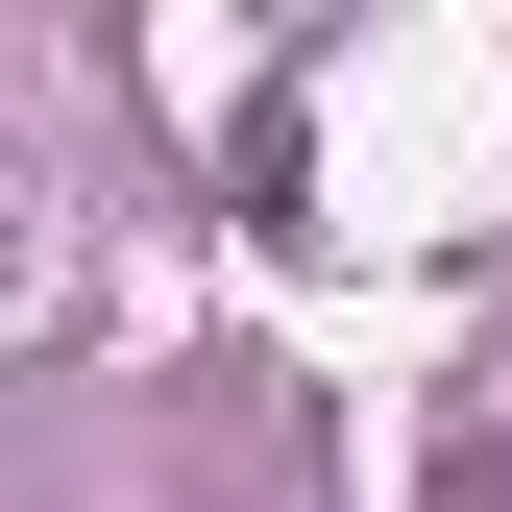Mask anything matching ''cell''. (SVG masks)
Masks as SVG:
<instances>
[{
  "label": "cell",
  "instance_id": "cell-1",
  "mask_svg": "<svg viewBox=\"0 0 512 512\" xmlns=\"http://www.w3.org/2000/svg\"><path fill=\"white\" fill-rule=\"evenodd\" d=\"M415 512H512V439L464 415V439H439V464H415Z\"/></svg>",
  "mask_w": 512,
  "mask_h": 512
}]
</instances>
